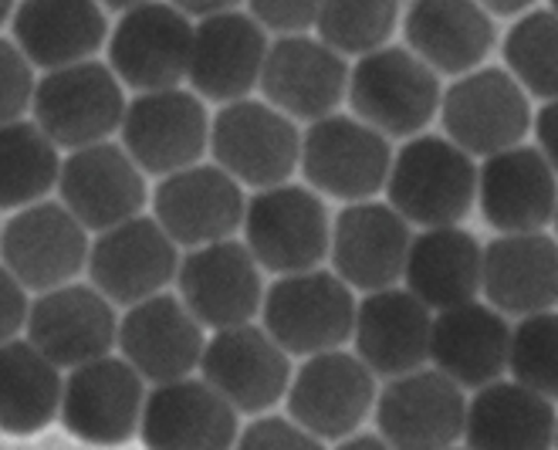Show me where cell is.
Wrapping results in <instances>:
<instances>
[{
	"label": "cell",
	"mask_w": 558,
	"mask_h": 450,
	"mask_svg": "<svg viewBox=\"0 0 558 450\" xmlns=\"http://www.w3.org/2000/svg\"><path fill=\"white\" fill-rule=\"evenodd\" d=\"M481 4L490 11V14H498V17H511V14H524L529 11L535 0H481Z\"/></svg>",
	"instance_id": "45"
},
{
	"label": "cell",
	"mask_w": 558,
	"mask_h": 450,
	"mask_svg": "<svg viewBox=\"0 0 558 450\" xmlns=\"http://www.w3.org/2000/svg\"><path fill=\"white\" fill-rule=\"evenodd\" d=\"M88 228L64 204H27L0 231V257L24 288L48 292L88 262Z\"/></svg>",
	"instance_id": "14"
},
{
	"label": "cell",
	"mask_w": 558,
	"mask_h": 450,
	"mask_svg": "<svg viewBox=\"0 0 558 450\" xmlns=\"http://www.w3.org/2000/svg\"><path fill=\"white\" fill-rule=\"evenodd\" d=\"M481 292L505 315L558 308V241L542 231L495 238L484 247Z\"/></svg>",
	"instance_id": "28"
},
{
	"label": "cell",
	"mask_w": 558,
	"mask_h": 450,
	"mask_svg": "<svg viewBox=\"0 0 558 450\" xmlns=\"http://www.w3.org/2000/svg\"><path fill=\"white\" fill-rule=\"evenodd\" d=\"M58 143L38 122H0V210L38 204L58 186Z\"/></svg>",
	"instance_id": "35"
},
{
	"label": "cell",
	"mask_w": 558,
	"mask_h": 450,
	"mask_svg": "<svg viewBox=\"0 0 558 450\" xmlns=\"http://www.w3.org/2000/svg\"><path fill=\"white\" fill-rule=\"evenodd\" d=\"M254 17L271 27L281 31V35H302L318 21L322 0H251Z\"/></svg>",
	"instance_id": "40"
},
{
	"label": "cell",
	"mask_w": 558,
	"mask_h": 450,
	"mask_svg": "<svg viewBox=\"0 0 558 450\" xmlns=\"http://www.w3.org/2000/svg\"><path fill=\"white\" fill-rule=\"evenodd\" d=\"M551 11H555V14H558V0H551Z\"/></svg>",
	"instance_id": "48"
},
{
	"label": "cell",
	"mask_w": 558,
	"mask_h": 450,
	"mask_svg": "<svg viewBox=\"0 0 558 450\" xmlns=\"http://www.w3.org/2000/svg\"><path fill=\"white\" fill-rule=\"evenodd\" d=\"M389 139L369 122L349 115H322L302 139V170L328 197L366 200L389 180Z\"/></svg>",
	"instance_id": "8"
},
{
	"label": "cell",
	"mask_w": 558,
	"mask_h": 450,
	"mask_svg": "<svg viewBox=\"0 0 558 450\" xmlns=\"http://www.w3.org/2000/svg\"><path fill=\"white\" fill-rule=\"evenodd\" d=\"M244 193L223 167H183L153 193V214L177 244L201 247L231 238L244 223Z\"/></svg>",
	"instance_id": "23"
},
{
	"label": "cell",
	"mask_w": 558,
	"mask_h": 450,
	"mask_svg": "<svg viewBox=\"0 0 558 450\" xmlns=\"http://www.w3.org/2000/svg\"><path fill=\"white\" fill-rule=\"evenodd\" d=\"M8 17H14V0H0V24Z\"/></svg>",
	"instance_id": "47"
},
{
	"label": "cell",
	"mask_w": 558,
	"mask_h": 450,
	"mask_svg": "<svg viewBox=\"0 0 558 450\" xmlns=\"http://www.w3.org/2000/svg\"><path fill=\"white\" fill-rule=\"evenodd\" d=\"M481 268L484 247L457 223H444V228H426L410 241L403 278L423 305L440 312L474 302L481 292Z\"/></svg>",
	"instance_id": "33"
},
{
	"label": "cell",
	"mask_w": 558,
	"mask_h": 450,
	"mask_svg": "<svg viewBox=\"0 0 558 450\" xmlns=\"http://www.w3.org/2000/svg\"><path fill=\"white\" fill-rule=\"evenodd\" d=\"M210 149L217 167L247 186H275L284 183L302 159V136L275 106L265 102H223L210 125Z\"/></svg>",
	"instance_id": "5"
},
{
	"label": "cell",
	"mask_w": 558,
	"mask_h": 450,
	"mask_svg": "<svg viewBox=\"0 0 558 450\" xmlns=\"http://www.w3.org/2000/svg\"><path fill=\"white\" fill-rule=\"evenodd\" d=\"M407 45L444 75H468L490 54L498 27L481 0H413Z\"/></svg>",
	"instance_id": "29"
},
{
	"label": "cell",
	"mask_w": 558,
	"mask_h": 450,
	"mask_svg": "<svg viewBox=\"0 0 558 450\" xmlns=\"http://www.w3.org/2000/svg\"><path fill=\"white\" fill-rule=\"evenodd\" d=\"M355 115L386 136H413L444 102L437 72L413 48H373L349 75Z\"/></svg>",
	"instance_id": "2"
},
{
	"label": "cell",
	"mask_w": 558,
	"mask_h": 450,
	"mask_svg": "<svg viewBox=\"0 0 558 450\" xmlns=\"http://www.w3.org/2000/svg\"><path fill=\"white\" fill-rule=\"evenodd\" d=\"M238 443L254 447H318V437L308 434L299 421H284V416H260L244 434H238Z\"/></svg>",
	"instance_id": "41"
},
{
	"label": "cell",
	"mask_w": 558,
	"mask_h": 450,
	"mask_svg": "<svg viewBox=\"0 0 558 450\" xmlns=\"http://www.w3.org/2000/svg\"><path fill=\"white\" fill-rule=\"evenodd\" d=\"M61 366L35 342H0V430L27 437L45 430L61 413Z\"/></svg>",
	"instance_id": "34"
},
{
	"label": "cell",
	"mask_w": 558,
	"mask_h": 450,
	"mask_svg": "<svg viewBox=\"0 0 558 450\" xmlns=\"http://www.w3.org/2000/svg\"><path fill=\"white\" fill-rule=\"evenodd\" d=\"M109 35L98 0H21L14 38L38 69H64L92 58Z\"/></svg>",
	"instance_id": "32"
},
{
	"label": "cell",
	"mask_w": 558,
	"mask_h": 450,
	"mask_svg": "<svg viewBox=\"0 0 558 450\" xmlns=\"http://www.w3.org/2000/svg\"><path fill=\"white\" fill-rule=\"evenodd\" d=\"M555 430L551 400L518 379H490L468 403L464 440L481 450H545L555 443Z\"/></svg>",
	"instance_id": "31"
},
{
	"label": "cell",
	"mask_w": 558,
	"mask_h": 450,
	"mask_svg": "<svg viewBox=\"0 0 558 450\" xmlns=\"http://www.w3.org/2000/svg\"><path fill=\"white\" fill-rule=\"evenodd\" d=\"M193 24L177 4H143L122 11L109 41V64L122 85L136 92L177 88L190 69Z\"/></svg>",
	"instance_id": "10"
},
{
	"label": "cell",
	"mask_w": 558,
	"mask_h": 450,
	"mask_svg": "<svg viewBox=\"0 0 558 450\" xmlns=\"http://www.w3.org/2000/svg\"><path fill=\"white\" fill-rule=\"evenodd\" d=\"M102 8H109V11H129V8H136V4H143V0H98Z\"/></svg>",
	"instance_id": "46"
},
{
	"label": "cell",
	"mask_w": 558,
	"mask_h": 450,
	"mask_svg": "<svg viewBox=\"0 0 558 450\" xmlns=\"http://www.w3.org/2000/svg\"><path fill=\"white\" fill-rule=\"evenodd\" d=\"M27 339L61 369H75L109 356L119 342V321L112 302L98 288L64 281L31 302Z\"/></svg>",
	"instance_id": "16"
},
{
	"label": "cell",
	"mask_w": 558,
	"mask_h": 450,
	"mask_svg": "<svg viewBox=\"0 0 558 450\" xmlns=\"http://www.w3.org/2000/svg\"><path fill=\"white\" fill-rule=\"evenodd\" d=\"M400 0H322L318 35L342 54L383 48L397 27Z\"/></svg>",
	"instance_id": "37"
},
{
	"label": "cell",
	"mask_w": 558,
	"mask_h": 450,
	"mask_svg": "<svg viewBox=\"0 0 558 450\" xmlns=\"http://www.w3.org/2000/svg\"><path fill=\"white\" fill-rule=\"evenodd\" d=\"M535 136H538V149L545 153L551 170L558 173V99H548L545 109L538 112V119H535Z\"/></svg>",
	"instance_id": "43"
},
{
	"label": "cell",
	"mask_w": 558,
	"mask_h": 450,
	"mask_svg": "<svg viewBox=\"0 0 558 450\" xmlns=\"http://www.w3.org/2000/svg\"><path fill=\"white\" fill-rule=\"evenodd\" d=\"M268 48L260 21L238 11L210 14L193 27L186 78L210 102H238L260 82Z\"/></svg>",
	"instance_id": "22"
},
{
	"label": "cell",
	"mask_w": 558,
	"mask_h": 450,
	"mask_svg": "<svg viewBox=\"0 0 558 450\" xmlns=\"http://www.w3.org/2000/svg\"><path fill=\"white\" fill-rule=\"evenodd\" d=\"M376 403L373 369L349 352L325 349L288 386V413L318 440H342Z\"/></svg>",
	"instance_id": "15"
},
{
	"label": "cell",
	"mask_w": 558,
	"mask_h": 450,
	"mask_svg": "<svg viewBox=\"0 0 558 450\" xmlns=\"http://www.w3.org/2000/svg\"><path fill=\"white\" fill-rule=\"evenodd\" d=\"M434 315L410 288H376L355 308V352L376 376H403L430 360Z\"/></svg>",
	"instance_id": "26"
},
{
	"label": "cell",
	"mask_w": 558,
	"mask_h": 450,
	"mask_svg": "<svg viewBox=\"0 0 558 450\" xmlns=\"http://www.w3.org/2000/svg\"><path fill=\"white\" fill-rule=\"evenodd\" d=\"M464 386L440 369H410L392 376L376 403V427L392 447L437 450L464 437Z\"/></svg>",
	"instance_id": "13"
},
{
	"label": "cell",
	"mask_w": 558,
	"mask_h": 450,
	"mask_svg": "<svg viewBox=\"0 0 558 450\" xmlns=\"http://www.w3.org/2000/svg\"><path fill=\"white\" fill-rule=\"evenodd\" d=\"M204 379L238 406V413L271 410L288 393V349L251 321L217 329L201 356Z\"/></svg>",
	"instance_id": "18"
},
{
	"label": "cell",
	"mask_w": 558,
	"mask_h": 450,
	"mask_svg": "<svg viewBox=\"0 0 558 450\" xmlns=\"http://www.w3.org/2000/svg\"><path fill=\"white\" fill-rule=\"evenodd\" d=\"M31 109H35V122L64 149L102 143L122 129V78L109 64L92 58L51 69L38 82Z\"/></svg>",
	"instance_id": "3"
},
{
	"label": "cell",
	"mask_w": 558,
	"mask_h": 450,
	"mask_svg": "<svg viewBox=\"0 0 558 450\" xmlns=\"http://www.w3.org/2000/svg\"><path fill=\"white\" fill-rule=\"evenodd\" d=\"M447 136L471 156L518 146L532 129L529 92L505 69H481L457 78L440 102Z\"/></svg>",
	"instance_id": "7"
},
{
	"label": "cell",
	"mask_w": 558,
	"mask_h": 450,
	"mask_svg": "<svg viewBox=\"0 0 558 450\" xmlns=\"http://www.w3.org/2000/svg\"><path fill=\"white\" fill-rule=\"evenodd\" d=\"M555 231H558V210H555Z\"/></svg>",
	"instance_id": "49"
},
{
	"label": "cell",
	"mask_w": 558,
	"mask_h": 450,
	"mask_svg": "<svg viewBox=\"0 0 558 450\" xmlns=\"http://www.w3.org/2000/svg\"><path fill=\"white\" fill-rule=\"evenodd\" d=\"M88 275L109 302L136 305L159 295L180 275L177 241L156 217L136 214L98 231V241L88 247Z\"/></svg>",
	"instance_id": "9"
},
{
	"label": "cell",
	"mask_w": 558,
	"mask_h": 450,
	"mask_svg": "<svg viewBox=\"0 0 558 450\" xmlns=\"http://www.w3.org/2000/svg\"><path fill=\"white\" fill-rule=\"evenodd\" d=\"M505 64L535 99H558V14L529 11L505 35Z\"/></svg>",
	"instance_id": "36"
},
{
	"label": "cell",
	"mask_w": 558,
	"mask_h": 450,
	"mask_svg": "<svg viewBox=\"0 0 558 450\" xmlns=\"http://www.w3.org/2000/svg\"><path fill=\"white\" fill-rule=\"evenodd\" d=\"M180 299L210 329L251 321L260 308L257 257L231 238L193 247L180 262Z\"/></svg>",
	"instance_id": "19"
},
{
	"label": "cell",
	"mask_w": 558,
	"mask_h": 450,
	"mask_svg": "<svg viewBox=\"0 0 558 450\" xmlns=\"http://www.w3.org/2000/svg\"><path fill=\"white\" fill-rule=\"evenodd\" d=\"M61 200L88 231H109L136 217L146 204L143 170L125 146L92 143L72 149L58 173Z\"/></svg>",
	"instance_id": "17"
},
{
	"label": "cell",
	"mask_w": 558,
	"mask_h": 450,
	"mask_svg": "<svg viewBox=\"0 0 558 450\" xmlns=\"http://www.w3.org/2000/svg\"><path fill=\"white\" fill-rule=\"evenodd\" d=\"M170 4H177L183 14H193V17H210L220 11H234L241 0H170Z\"/></svg>",
	"instance_id": "44"
},
{
	"label": "cell",
	"mask_w": 558,
	"mask_h": 450,
	"mask_svg": "<svg viewBox=\"0 0 558 450\" xmlns=\"http://www.w3.org/2000/svg\"><path fill=\"white\" fill-rule=\"evenodd\" d=\"M140 434L149 447L220 450L238 443V406L207 379H167L146 397Z\"/></svg>",
	"instance_id": "20"
},
{
	"label": "cell",
	"mask_w": 558,
	"mask_h": 450,
	"mask_svg": "<svg viewBox=\"0 0 558 450\" xmlns=\"http://www.w3.org/2000/svg\"><path fill=\"white\" fill-rule=\"evenodd\" d=\"M204 326L183 299L149 295L129 305L119 321V349L133 363L143 379L167 382L190 376L204 356Z\"/></svg>",
	"instance_id": "25"
},
{
	"label": "cell",
	"mask_w": 558,
	"mask_h": 450,
	"mask_svg": "<svg viewBox=\"0 0 558 450\" xmlns=\"http://www.w3.org/2000/svg\"><path fill=\"white\" fill-rule=\"evenodd\" d=\"M355 299L349 281L332 271H291L265 295V329L294 356L339 349L355 329Z\"/></svg>",
	"instance_id": "4"
},
{
	"label": "cell",
	"mask_w": 558,
	"mask_h": 450,
	"mask_svg": "<svg viewBox=\"0 0 558 450\" xmlns=\"http://www.w3.org/2000/svg\"><path fill=\"white\" fill-rule=\"evenodd\" d=\"M247 247L260 268L291 275L315 268L332 247L325 204L305 186H265L244 210Z\"/></svg>",
	"instance_id": "6"
},
{
	"label": "cell",
	"mask_w": 558,
	"mask_h": 450,
	"mask_svg": "<svg viewBox=\"0 0 558 450\" xmlns=\"http://www.w3.org/2000/svg\"><path fill=\"white\" fill-rule=\"evenodd\" d=\"M260 88L265 99L291 119H322L332 115L349 92V69L342 51L332 45L305 38V35H284L268 48L265 72H260Z\"/></svg>",
	"instance_id": "24"
},
{
	"label": "cell",
	"mask_w": 558,
	"mask_h": 450,
	"mask_svg": "<svg viewBox=\"0 0 558 450\" xmlns=\"http://www.w3.org/2000/svg\"><path fill=\"white\" fill-rule=\"evenodd\" d=\"M389 204L420 228L461 223L477 197V170L450 136L410 139L389 167Z\"/></svg>",
	"instance_id": "1"
},
{
	"label": "cell",
	"mask_w": 558,
	"mask_h": 450,
	"mask_svg": "<svg viewBox=\"0 0 558 450\" xmlns=\"http://www.w3.org/2000/svg\"><path fill=\"white\" fill-rule=\"evenodd\" d=\"M477 204L484 220L501 234L542 231L558 210V173L542 149L511 146L484 156L477 173Z\"/></svg>",
	"instance_id": "21"
},
{
	"label": "cell",
	"mask_w": 558,
	"mask_h": 450,
	"mask_svg": "<svg viewBox=\"0 0 558 450\" xmlns=\"http://www.w3.org/2000/svg\"><path fill=\"white\" fill-rule=\"evenodd\" d=\"M210 139L207 109L193 92L156 88L140 92V99L125 106L122 143L143 173L167 177L193 167L204 156Z\"/></svg>",
	"instance_id": "12"
},
{
	"label": "cell",
	"mask_w": 558,
	"mask_h": 450,
	"mask_svg": "<svg viewBox=\"0 0 558 450\" xmlns=\"http://www.w3.org/2000/svg\"><path fill=\"white\" fill-rule=\"evenodd\" d=\"M143 406V373L129 360L98 356L64 379L61 424L85 443H125L140 430Z\"/></svg>",
	"instance_id": "11"
},
{
	"label": "cell",
	"mask_w": 558,
	"mask_h": 450,
	"mask_svg": "<svg viewBox=\"0 0 558 450\" xmlns=\"http://www.w3.org/2000/svg\"><path fill=\"white\" fill-rule=\"evenodd\" d=\"M35 64L21 45L0 38V122L21 119L35 102Z\"/></svg>",
	"instance_id": "39"
},
{
	"label": "cell",
	"mask_w": 558,
	"mask_h": 450,
	"mask_svg": "<svg viewBox=\"0 0 558 450\" xmlns=\"http://www.w3.org/2000/svg\"><path fill=\"white\" fill-rule=\"evenodd\" d=\"M27 312L31 305L24 295V284L8 265H0V342L14 339L27 326Z\"/></svg>",
	"instance_id": "42"
},
{
	"label": "cell",
	"mask_w": 558,
	"mask_h": 450,
	"mask_svg": "<svg viewBox=\"0 0 558 450\" xmlns=\"http://www.w3.org/2000/svg\"><path fill=\"white\" fill-rule=\"evenodd\" d=\"M511 329L495 305H450L440 308L430 329V360L461 386H484L508 369Z\"/></svg>",
	"instance_id": "30"
},
{
	"label": "cell",
	"mask_w": 558,
	"mask_h": 450,
	"mask_svg": "<svg viewBox=\"0 0 558 450\" xmlns=\"http://www.w3.org/2000/svg\"><path fill=\"white\" fill-rule=\"evenodd\" d=\"M508 369L518 382L558 400V308L521 315L511 329Z\"/></svg>",
	"instance_id": "38"
},
{
	"label": "cell",
	"mask_w": 558,
	"mask_h": 450,
	"mask_svg": "<svg viewBox=\"0 0 558 450\" xmlns=\"http://www.w3.org/2000/svg\"><path fill=\"white\" fill-rule=\"evenodd\" d=\"M555 443H558V430H555Z\"/></svg>",
	"instance_id": "50"
},
{
	"label": "cell",
	"mask_w": 558,
	"mask_h": 450,
	"mask_svg": "<svg viewBox=\"0 0 558 450\" xmlns=\"http://www.w3.org/2000/svg\"><path fill=\"white\" fill-rule=\"evenodd\" d=\"M410 220L386 204L355 200L336 217L332 262L352 288H389L403 278L410 254Z\"/></svg>",
	"instance_id": "27"
}]
</instances>
